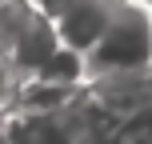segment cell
<instances>
[{"instance_id":"cell-8","label":"cell","mask_w":152,"mask_h":144,"mask_svg":"<svg viewBox=\"0 0 152 144\" xmlns=\"http://www.w3.org/2000/svg\"><path fill=\"white\" fill-rule=\"evenodd\" d=\"M68 4H76V0H32V8H36L40 16H48V20H52L56 12H64Z\"/></svg>"},{"instance_id":"cell-1","label":"cell","mask_w":152,"mask_h":144,"mask_svg":"<svg viewBox=\"0 0 152 144\" xmlns=\"http://www.w3.org/2000/svg\"><path fill=\"white\" fill-rule=\"evenodd\" d=\"M84 60L96 64V72H144L152 68V16L140 4H112L100 40Z\"/></svg>"},{"instance_id":"cell-5","label":"cell","mask_w":152,"mask_h":144,"mask_svg":"<svg viewBox=\"0 0 152 144\" xmlns=\"http://www.w3.org/2000/svg\"><path fill=\"white\" fill-rule=\"evenodd\" d=\"M16 100H20L24 112H60L76 100V88L72 84H60V80H48V76H36L32 72L24 84H16Z\"/></svg>"},{"instance_id":"cell-3","label":"cell","mask_w":152,"mask_h":144,"mask_svg":"<svg viewBox=\"0 0 152 144\" xmlns=\"http://www.w3.org/2000/svg\"><path fill=\"white\" fill-rule=\"evenodd\" d=\"M60 48V40H56V28H52V20L48 16H32L28 24H24L20 32H16V40L4 48V60H8V68L12 72H20V76H32V72H40L44 68V60Z\"/></svg>"},{"instance_id":"cell-4","label":"cell","mask_w":152,"mask_h":144,"mask_svg":"<svg viewBox=\"0 0 152 144\" xmlns=\"http://www.w3.org/2000/svg\"><path fill=\"white\" fill-rule=\"evenodd\" d=\"M8 144H76L68 108L60 112H20L4 124Z\"/></svg>"},{"instance_id":"cell-6","label":"cell","mask_w":152,"mask_h":144,"mask_svg":"<svg viewBox=\"0 0 152 144\" xmlns=\"http://www.w3.org/2000/svg\"><path fill=\"white\" fill-rule=\"evenodd\" d=\"M104 144H152V96L144 104L128 108L124 116H116Z\"/></svg>"},{"instance_id":"cell-9","label":"cell","mask_w":152,"mask_h":144,"mask_svg":"<svg viewBox=\"0 0 152 144\" xmlns=\"http://www.w3.org/2000/svg\"><path fill=\"white\" fill-rule=\"evenodd\" d=\"M76 144H100V140H76Z\"/></svg>"},{"instance_id":"cell-7","label":"cell","mask_w":152,"mask_h":144,"mask_svg":"<svg viewBox=\"0 0 152 144\" xmlns=\"http://www.w3.org/2000/svg\"><path fill=\"white\" fill-rule=\"evenodd\" d=\"M36 16L32 0H0V52L16 40V32Z\"/></svg>"},{"instance_id":"cell-2","label":"cell","mask_w":152,"mask_h":144,"mask_svg":"<svg viewBox=\"0 0 152 144\" xmlns=\"http://www.w3.org/2000/svg\"><path fill=\"white\" fill-rule=\"evenodd\" d=\"M108 16H112V0H76L64 12L52 16V28H56V40L64 48H76V52L88 56L92 44L100 40Z\"/></svg>"}]
</instances>
